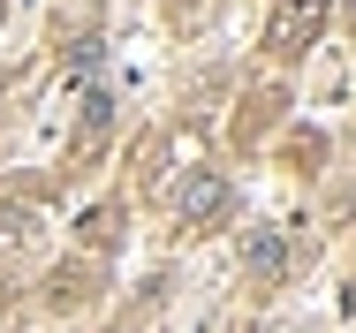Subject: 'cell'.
Returning a JSON list of instances; mask_svg holds the SVG:
<instances>
[{
	"label": "cell",
	"mask_w": 356,
	"mask_h": 333,
	"mask_svg": "<svg viewBox=\"0 0 356 333\" xmlns=\"http://www.w3.org/2000/svg\"><path fill=\"white\" fill-rule=\"evenodd\" d=\"M227 204H235V190L220 182L213 167H190V174H182V190H175V212H182V220H197V227H205V220H227Z\"/></svg>",
	"instance_id": "cell-1"
},
{
	"label": "cell",
	"mask_w": 356,
	"mask_h": 333,
	"mask_svg": "<svg viewBox=\"0 0 356 333\" xmlns=\"http://www.w3.org/2000/svg\"><path fill=\"white\" fill-rule=\"evenodd\" d=\"M318 15H326V0H288L273 15V54H303L318 38Z\"/></svg>",
	"instance_id": "cell-2"
},
{
	"label": "cell",
	"mask_w": 356,
	"mask_h": 333,
	"mask_svg": "<svg viewBox=\"0 0 356 333\" xmlns=\"http://www.w3.org/2000/svg\"><path fill=\"white\" fill-rule=\"evenodd\" d=\"M250 273H258V280H273V273H281V243H273V235H258V243H250Z\"/></svg>",
	"instance_id": "cell-3"
},
{
	"label": "cell",
	"mask_w": 356,
	"mask_h": 333,
	"mask_svg": "<svg viewBox=\"0 0 356 333\" xmlns=\"http://www.w3.org/2000/svg\"><path fill=\"white\" fill-rule=\"evenodd\" d=\"M349 15H356V0H349Z\"/></svg>",
	"instance_id": "cell-4"
},
{
	"label": "cell",
	"mask_w": 356,
	"mask_h": 333,
	"mask_svg": "<svg viewBox=\"0 0 356 333\" xmlns=\"http://www.w3.org/2000/svg\"><path fill=\"white\" fill-rule=\"evenodd\" d=\"M0 15H8V8H0Z\"/></svg>",
	"instance_id": "cell-5"
}]
</instances>
